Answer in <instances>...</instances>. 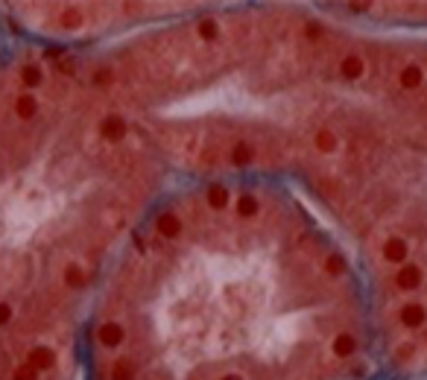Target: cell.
Returning a JSON list of instances; mask_svg holds the SVG:
<instances>
[{"mask_svg":"<svg viewBox=\"0 0 427 380\" xmlns=\"http://www.w3.org/2000/svg\"><path fill=\"white\" fill-rule=\"evenodd\" d=\"M85 380H383L349 246L299 190L173 181L85 316Z\"/></svg>","mask_w":427,"mask_h":380,"instance_id":"cell-1","label":"cell"},{"mask_svg":"<svg viewBox=\"0 0 427 380\" xmlns=\"http://www.w3.org/2000/svg\"><path fill=\"white\" fill-rule=\"evenodd\" d=\"M243 176L328 219L363 275L383 380H427V0L316 3Z\"/></svg>","mask_w":427,"mask_h":380,"instance_id":"cell-2","label":"cell"},{"mask_svg":"<svg viewBox=\"0 0 427 380\" xmlns=\"http://www.w3.org/2000/svg\"><path fill=\"white\" fill-rule=\"evenodd\" d=\"M18 325V305L12 298H0V327Z\"/></svg>","mask_w":427,"mask_h":380,"instance_id":"cell-3","label":"cell"}]
</instances>
